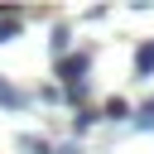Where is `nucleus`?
Instances as JSON below:
<instances>
[{
    "mask_svg": "<svg viewBox=\"0 0 154 154\" xmlns=\"http://www.w3.org/2000/svg\"><path fill=\"white\" fill-rule=\"evenodd\" d=\"M87 67H91V53L58 58V77H63V87H67V96H72V101H82V96H87Z\"/></svg>",
    "mask_w": 154,
    "mask_h": 154,
    "instance_id": "f257e3e1",
    "label": "nucleus"
},
{
    "mask_svg": "<svg viewBox=\"0 0 154 154\" xmlns=\"http://www.w3.org/2000/svg\"><path fill=\"white\" fill-rule=\"evenodd\" d=\"M149 72H154V38L135 48V77H149Z\"/></svg>",
    "mask_w": 154,
    "mask_h": 154,
    "instance_id": "f03ea898",
    "label": "nucleus"
},
{
    "mask_svg": "<svg viewBox=\"0 0 154 154\" xmlns=\"http://www.w3.org/2000/svg\"><path fill=\"white\" fill-rule=\"evenodd\" d=\"M24 101H29V96H24L19 87H10V82H0V106H5V111H24Z\"/></svg>",
    "mask_w": 154,
    "mask_h": 154,
    "instance_id": "7ed1b4c3",
    "label": "nucleus"
},
{
    "mask_svg": "<svg viewBox=\"0 0 154 154\" xmlns=\"http://www.w3.org/2000/svg\"><path fill=\"white\" fill-rule=\"evenodd\" d=\"M19 149H29V154H58L48 140H34V135H19Z\"/></svg>",
    "mask_w": 154,
    "mask_h": 154,
    "instance_id": "20e7f679",
    "label": "nucleus"
},
{
    "mask_svg": "<svg viewBox=\"0 0 154 154\" xmlns=\"http://www.w3.org/2000/svg\"><path fill=\"white\" fill-rule=\"evenodd\" d=\"M106 116H111V120H125V116H130V101L111 96V101H106Z\"/></svg>",
    "mask_w": 154,
    "mask_h": 154,
    "instance_id": "39448f33",
    "label": "nucleus"
},
{
    "mask_svg": "<svg viewBox=\"0 0 154 154\" xmlns=\"http://www.w3.org/2000/svg\"><path fill=\"white\" fill-rule=\"evenodd\" d=\"M14 34H19V14H5L0 19V43H10Z\"/></svg>",
    "mask_w": 154,
    "mask_h": 154,
    "instance_id": "423d86ee",
    "label": "nucleus"
},
{
    "mask_svg": "<svg viewBox=\"0 0 154 154\" xmlns=\"http://www.w3.org/2000/svg\"><path fill=\"white\" fill-rule=\"evenodd\" d=\"M135 125H140V130H154V96H149V101L140 106V116H135Z\"/></svg>",
    "mask_w": 154,
    "mask_h": 154,
    "instance_id": "0eeeda50",
    "label": "nucleus"
},
{
    "mask_svg": "<svg viewBox=\"0 0 154 154\" xmlns=\"http://www.w3.org/2000/svg\"><path fill=\"white\" fill-rule=\"evenodd\" d=\"M91 120H96V111H91V106H82V111H77V120H72V125H77V135H82Z\"/></svg>",
    "mask_w": 154,
    "mask_h": 154,
    "instance_id": "6e6552de",
    "label": "nucleus"
}]
</instances>
